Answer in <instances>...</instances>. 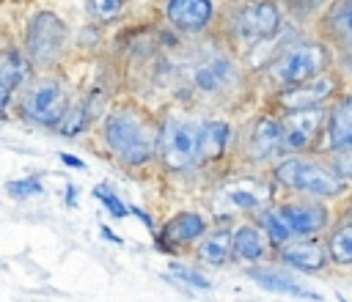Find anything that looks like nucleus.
<instances>
[{
    "label": "nucleus",
    "mask_w": 352,
    "mask_h": 302,
    "mask_svg": "<svg viewBox=\"0 0 352 302\" xmlns=\"http://www.w3.org/2000/svg\"><path fill=\"white\" fill-rule=\"evenodd\" d=\"M341 302H346V299H341Z\"/></svg>",
    "instance_id": "e433bc0d"
},
{
    "label": "nucleus",
    "mask_w": 352,
    "mask_h": 302,
    "mask_svg": "<svg viewBox=\"0 0 352 302\" xmlns=\"http://www.w3.org/2000/svg\"><path fill=\"white\" fill-rule=\"evenodd\" d=\"M330 0H289V11L297 16V19H308L311 14L316 11H324Z\"/></svg>",
    "instance_id": "c756f323"
},
{
    "label": "nucleus",
    "mask_w": 352,
    "mask_h": 302,
    "mask_svg": "<svg viewBox=\"0 0 352 302\" xmlns=\"http://www.w3.org/2000/svg\"><path fill=\"white\" fill-rule=\"evenodd\" d=\"M206 231H209V222L201 211H190V209L176 211L160 231V244L162 247H187V244L198 242Z\"/></svg>",
    "instance_id": "6ab92c4d"
},
{
    "label": "nucleus",
    "mask_w": 352,
    "mask_h": 302,
    "mask_svg": "<svg viewBox=\"0 0 352 302\" xmlns=\"http://www.w3.org/2000/svg\"><path fill=\"white\" fill-rule=\"evenodd\" d=\"M165 16L182 33H204L214 19V0H168Z\"/></svg>",
    "instance_id": "a211bd4d"
},
{
    "label": "nucleus",
    "mask_w": 352,
    "mask_h": 302,
    "mask_svg": "<svg viewBox=\"0 0 352 302\" xmlns=\"http://www.w3.org/2000/svg\"><path fill=\"white\" fill-rule=\"evenodd\" d=\"M58 156H60V162H63V165H69V167H77V170H82V167H85V162H82V159H77L74 154H66V151H63V154H58Z\"/></svg>",
    "instance_id": "2f4dec72"
},
{
    "label": "nucleus",
    "mask_w": 352,
    "mask_h": 302,
    "mask_svg": "<svg viewBox=\"0 0 352 302\" xmlns=\"http://www.w3.org/2000/svg\"><path fill=\"white\" fill-rule=\"evenodd\" d=\"M327 110L324 107H308V110H286L280 115L283 124V137L289 151H305L311 148L324 129Z\"/></svg>",
    "instance_id": "4468645a"
},
{
    "label": "nucleus",
    "mask_w": 352,
    "mask_h": 302,
    "mask_svg": "<svg viewBox=\"0 0 352 302\" xmlns=\"http://www.w3.org/2000/svg\"><path fill=\"white\" fill-rule=\"evenodd\" d=\"M272 209L283 220L292 239L319 236L322 231L330 228V211L319 200H308V198L305 200H286V203H275Z\"/></svg>",
    "instance_id": "ddd939ff"
},
{
    "label": "nucleus",
    "mask_w": 352,
    "mask_h": 302,
    "mask_svg": "<svg viewBox=\"0 0 352 302\" xmlns=\"http://www.w3.org/2000/svg\"><path fill=\"white\" fill-rule=\"evenodd\" d=\"M330 165L346 178V181H352V148H344V151H333V156H330Z\"/></svg>",
    "instance_id": "7c9ffc66"
},
{
    "label": "nucleus",
    "mask_w": 352,
    "mask_h": 302,
    "mask_svg": "<svg viewBox=\"0 0 352 302\" xmlns=\"http://www.w3.org/2000/svg\"><path fill=\"white\" fill-rule=\"evenodd\" d=\"M157 156L170 170H190L198 165V121L184 115H165L160 121Z\"/></svg>",
    "instance_id": "0eeeda50"
},
{
    "label": "nucleus",
    "mask_w": 352,
    "mask_h": 302,
    "mask_svg": "<svg viewBox=\"0 0 352 302\" xmlns=\"http://www.w3.org/2000/svg\"><path fill=\"white\" fill-rule=\"evenodd\" d=\"M349 217H352V203H349Z\"/></svg>",
    "instance_id": "c9c22d12"
},
{
    "label": "nucleus",
    "mask_w": 352,
    "mask_h": 302,
    "mask_svg": "<svg viewBox=\"0 0 352 302\" xmlns=\"http://www.w3.org/2000/svg\"><path fill=\"white\" fill-rule=\"evenodd\" d=\"M275 258L280 266L297 269V272H322L327 266V250L324 242H319L316 236H302V239H292L280 247H275Z\"/></svg>",
    "instance_id": "2eb2a0df"
},
{
    "label": "nucleus",
    "mask_w": 352,
    "mask_h": 302,
    "mask_svg": "<svg viewBox=\"0 0 352 302\" xmlns=\"http://www.w3.org/2000/svg\"><path fill=\"white\" fill-rule=\"evenodd\" d=\"M66 41H69V30L63 19L52 11H38L25 33V49L36 66H52L63 55Z\"/></svg>",
    "instance_id": "6e6552de"
},
{
    "label": "nucleus",
    "mask_w": 352,
    "mask_h": 302,
    "mask_svg": "<svg viewBox=\"0 0 352 302\" xmlns=\"http://www.w3.org/2000/svg\"><path fill=\"white\" fill-rule=\"evenodd\" d=\"M272 181L305 195V198H338L349 189V181L327 162L316 159V156H280L272 165Z\"/></svg>",
    "instance_id": "f03ea898"
},
{
    "label": "nucleus",
    "mask_w": 352,
    "mask_h": 302,
    "mask_svg": "<svg viewBox=\"0 0 352 302\" xmlns=\"http://www.w3.org/2000/svg\"><path fill=\"white\" fill-rule=\"evenodd\" d=\"M66 110H69V93H66L63 82H58L52 77L33 82L22 99V113L41 126H58L60 118L66 115Z\"/></svg>",
    "instance_id": "9b49d317"
},
{
    "label": "nucleus",
    "mask_w": 352,
    "mask_h": 302,
    "mask_svg": "<svg viewBox=\"0 0 352 302\" xmlns=\"http://www.w3.org/2000/svg\"><path fill=\"white\" fill-rule=\"evenodd\" d=\"M88 5H91V14H94L96 19L107 22V19H116V16L121 14L124 0H88Z\"/></svg>",
    "instance_id": "c85d7f7f"
},
{
    "label": "nucleus",
    "mask_w": 352,
    "mask_h": 302,
    "mask_svg": "<svg viewBox=\"0 0 352 302\" xmlns=\"http://www.w3.org/2000/svg\"><path fill=\"white\" fill-rule=\"evenodd\" d=\"M231 143V126L223 118L198 121V165H212L226 156Z\"/></svg>",
    "instance_id": "aec40b11"
},
{
    "label": "nucleus",
    "mask_w": 352,
    "mask_h": 302,
    "mask_svg": "<svg viewBox=\"0 0 352 302\" xmlns=\"http://www.w3.org/2000/svg\"><path fill=\"white\" fill-rule=\"evenodd\" d=\"M283 27V11L278 0H234L223 11V30L234 47H256Z\"/></svg>",
    "instance_id": "7ed1b4c3"
},
{
    "label": "nucleus",
    "mask_w": 352,
    "mask_h": 302,
    "mask_svg": "<svg viewBox=\"0 0 352 302\" xmlns=\"http://www.w3.org/2000/svg\"><path fill=\"white\" fill-rule=\"evenodd\" d=\"M187 80H190V88L198 96H204V99H220V96L234 93V88L242 80V69H239V63L228 52L212 49V52H204L187 69Z\"/></svg>",
    "instance_id": "423d86ee"
},
{
    "label": "nucleus",
    "mask_w": 352,
    "mask_h": 302,
    "mask_svg": "<svg viewBox=\"0 0 352 302\" xmlns=\"http://www.w3.org/2000/svg\"><path fill=\"white\" fill-rule=\"evenodd\" d=\"M231 228L226 225H217V228H209L201 239H198V250H195V258L204 264V266H226L231 261Z\"/></svg>",
    "instance_id": "412c9836"
},
{
    "label": "nucleus",
    "mask_w": 352,
    "mask_h": 302,
    "mask_svg": "<svg viewBox=\"0 0 352 302\" xmlns=\"http://www.w3.org/2000/svg\"><path fill=\"white\" fill-rule=\"evenodd\" d=\"M129 214H135V217H140V220H143V225H146L148 231H154V225H151V217H148V214H146L143 209H138V206H132V209H129Z\"/></svg>",
    "instance_id": "473e14b6"
},
{
    "label": "nucleus",
    "mask_w": 352,
    "mask_h": 302,
    "mask_svg": "<svg viewBox=\"0 0 352 302\" xmlns=\"http://www.w3.org/2000/svg\"><path fill=\"white\" fill-rule=\"evenodd\" d=\"M333 69V55L324 47V41H294L283 52H278L267 63V77L275 85V91L300 85L322 71Z\"/></svg>",
    "instance_id": "20e7f679"
},
{
    "label": "nucleus",
    "mask_w": 352,
    "mask_h": 302,
    "mask_svg": "<svg viewBox=\"0 0 352 302\" xmlns=\"http://www.w3.org/2000/svg\"><path fill=\"white\" fill-rule=\"evenodd\" d=\"M209 203L220 220L261 211L272 203V184L267 178H258V176H236V178L217 184Z\"/></svg>",
    "instance_id": "39448f33"
},
{
    "label": "nucleus",
    "mask_w": 352,
    "mask_h": 302,
    "mask_svg": "<svg viewBox=\"0 0 352 302\" xmlns=\"http://www.w3.org/2000/svg\"><path fill=\"white\" fill-rule=\"evenodd\" d=\"M102 236H104V239H110V242H116V244H121V236H116L107 225H102Z\"/></svg>",
    "instance_id": "f704fd0d"
},
{
    "label": "nucleus",
    "mask_w": 352,
    "mask_h": 302,
    "mask_svg": "<svg viewBox=\"0 0 352 302\" xmlns=\"http://www.w3.org/2000/svg\"><path fill=\"white\" fill-rule=\"evenodd\" d=\"M6 192H8L11 198H16V200H28V198H33V195H41V192H44V184H41V178H36V176H30V178H16V181H8V184H6Z\"/></svg>",
    "instance_id": "a878e982"
},
{
    "label": "nucleus",
    "mask_w": 352,
    "mask_h": 302,
    "mask_svg": "<svg viewBox=\"0 0 352 302\" xmlns=\"http://www.w3.org/2000/svg\"><path fill=\"white\" fill-rule=\"evenodd\" d=\"M25 74H28V63L16 52L0 55V115H3L11 93L16 91V85L25 80Z\"/></svg>",
    "instance_id": "b1692460"
},
{
    "label": "nucleus",
    "mask_w": 352,
    "mask_h": 302,
    "mask_svg": "<svg viewBox=\"0 0 352 302\" xmlns=\"http://www.w3.org/2000/svg\"><path fill=\"white\" fill-rule=\"evenodd\" d=\"M94 198L110 211V217H116V220H121V217H126L129 214V209L118 200V195L113 192V189H107L104 184H99V187H94Z\"/></svg>",
    "instance_id": "cd10ccee"
},
{
    "label": "nucleus",
    "mask_w": 352,
    "mask_h": 302,
    "mask_svg": "<svg viewBox=\"0 0 352 302\" xmlns=\"http://www.w3.org/2000/svg\"><path fill=\"white\" fill-rule=\"evenodd\" d=\"M272 250L275 247L258 222H242L231 233V261L236 264H261Z\"/></svg>",
    "instance_id": "f3484780"
},
{
    "label": "nucleus",
    "mask_w": 352,
    "mask_h": 302,
    "mask_svg": "<svg viewBox=\"0 0 352 302\" xmlns=\"http://www.w3.org/2000/svg\"><path fill=\"white\" fill-rule=\"evenodd\" d=\"M248 275H250L258 286H264V288H270V291L289 294V297H300V299H311V302H319V299H322L319 294L302 288L297 280H292V277H289L283 269H278V266H253V269H248Z\"/></svg>",
    "instance_id": "4be33fe9"
},
{
    "label": "nucleus",
    "mask_w": 352,
    "mask_h": 302,
    "mask_svg": "<svg viewBox=\"0 0 352 302\" xmlns=\"http://www.w3.org/2000/svg\"><path fill=\"white\" fill-rule=\"evenodd\" d=\"M66 203L69 206H77V187L74 184H66Z\"/></svg>",
    "instance_id": "72a5a7b5"
},
{
    "label": "nucleus",
    "mask_w": 352,
    "mask_h": 302,
    "mask_svg": "<svg viewBox=\"0 0 352 302\" xmlns=\"http://www.w3.org/2000/svg\"><path fill=\"white\" fill-rule=\"evenodd\" d=\"M324 250L327 258L336 266H352V217L336 222L324 233Z\"/></svg>",
    "instance_id": "5701e85b"
},
{
    "label": "nucleus",
    "mask_w": 352,
    "mask_h": 302,
    "mask_svg": "<svg viewBox=\"0 0 352 302\" xmlns=\"http://www.w3.org/2000/svg\"><path fill=\"white\" fill-rule=\"evenodd\" d=\"M319 41L333 55V63L352 69V0H330L319 14Z\"/></svg>",
    "instance_id": "1a4fd4ad"
},
{
    "label": "nucleus",
    "mask_w": 352,
    "mask_h": 302,
    "mask_svg": "<svg viewBox=\"0 0 352 302\" xmlns=\"http://www.w3.org/2000/svg\"><path fill=\"white\" fill-rule=\"evenodd\" d=\"M322 148L324 151L352 148V93H338L336 102L330 104L322 129Z\"/></svg>",
    "instance_id": "dca6fc26"
},
{
    "label": "nucleus",
    "mask_w": 352,
    "mask_h": 302,
    "mask_svg": "<svg viewBox=\"0 0 352 302\" xmlns=\"http://www.w3.org/2000/svg\"><path fill=\"white\" fill-rule=\"evenodd\" d=\"M286 154L283 124L275 115H258L245 132V156L256 165H275Z\"/></svg>",
    "instance_id": "f8f14e48"
},
{
    "label": "nucleus",
    "mask_w": 352,
    "mask_h": 302,
    "mask_svg": "<svg viewBox=\"0 0 352 302\" xmlns=\"http://www.w3.org/2000/svg\"><path fill=\"white\" fill-rule=\"evenodd\" d=\"M85 124H88V107L82 104V107H74V110H66V115L60 118V135H66V137H74V135H80L82 129H85Z\"/></svg>",
    "instance_id": "bb28decb"
},
{
    "label": "nucleus",
    "mask_w": 352,
    "mask_h": 302,
    "mask_svg": "<svg viewBox=\"0 0 352 302\" xmlns=\"http://www.w3.org/2000/svg\"><path fill=\"white\" fill-rule=\"evenodd\" d=\"M341 91V77L338 71L327 69L300 85H292V88H283L275 93V104L280 113L286 110H308V107H322L327 104L330 99H336Z\"/></svg>",
    "instance_id": "9d476101"
},
{
    "label": "nucleus",
    "mask_w": 352,
    "mask_h": 302,
    "mask_svg": "<svg viewBox=\"0 0 352 302\" xmlns=\"http://www.w3.org/2000/svg\"><path fill=\"white\" fill-rule=\"evenodd\" d=\"M170 275H173L179 283H184V286H192V288H201V291H209V288H212V280H209L204 272H198L195 266L173 264V266H170Z\"/></svg>",
    "instance_id": "393cba45"
},
{
    "label": "nucleus",
    "mask_w": 352,
    "mask_h": 302,
    "mask_svg": "<svg viewBox=\"0 0 352 302\" xmlns=\"http://www.w3.org/2000/svg\"><path fill=\"white\" fill-rule=\"evenodd\" d=\"M157 137L160 124H154L146 113L135 107L113 110L102 124V140L110 148V154L132 167L146 165L157 156Z\"/></svg>",
    "instance_id": "f257e3e1"
}]
</instances>
